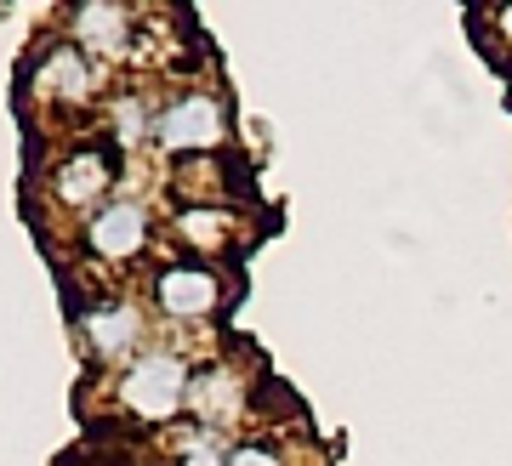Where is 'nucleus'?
Segmentation results:
<instances>
[{
	"instance_id": "1",
	"label": "nucleus",
	"mask_w": 512,
	"mask_h": 466,
	"mask_svg": "<svg viewBox=\"0 0 512 466\" xmlns=\"http://www.w3.org/2000/svg\"><path fill=\"white\" fill-rule=\"evenodd\" d=\"M194 353H188L183 341L160 336L148 353H137V359L120 370V376L109 381V398L114 410L131 415L137 427H177L188 415V387H194Z\"/></svg>"
},
{
	"instance_id": "6",
	"label": "nucleus",
	"mask_w": 512,
	"mask_h": 466,
	"mask_svg": "<svg viewBox=\"0 0 512 466\" xmlns=\"http://www.w3.org/2000/svg\"><path fill=\"white\" fill-rule=\"evenodd\" d=\"M80 251H86V262H97L109 273L137 268L154 251V211H148V199L114 194L103 211H92L80 222Z\"/></svg>"
},
{
	"instance_id": "5",
	"label": "nucleus",
	"mask_w": 512,
	"mask_h": 466,
	"mask_svg": "<svg viewBox=\"0 0 512 466\" xmlns=\"http://www.w3.org/2000/svg\"><path fill=\"white\" fill-rule=\"evenodd\" d=\"M228 143V103L222 91L211 86H188L171 91L160 103V120H154V148L171 154V160H205Z\"/></svg>"
},
{
	"instance_id": "9",
	"label": "nucleus",
	"mask_w": 512,
	"mask_h": 466,
	"mask_svg": "<svg viewBox=\"0 0 512 466\" xmlns=\"http://www.w3.org/2000/svg\"><path fill=\"white\" fill-rule=\"evenodd\" d=\"M188 421L239 438V427L251 421V376L234 359H205L188 387Z\"/></svg>"
},
{
	"instance_id": "8",
	"label": "nucleus",
	"mask_w": 512,
	"mask_h": 466,
	"mask_svg": "<svg viewBox=\"0 0 512 466\" xmlns=\"http://www.w3.org/2000/svg\"><path fill=\"white\" fill-rule=\"evenodd\" d=\"M137 23H143V12L120 6V0H80V6H69V40L103 69L137 63V46H143Z\"/></svg>"
},
{
	"instance_id": "10",
	"label": "nucleus",
	"mask_w": 512,
	"mask_h": 466,
	"mask_svg": "<svg viewBox=\"0 0 512 466\" xmlns=\"http://www.w3.org/2000/svg\"><path fill=\"white\" fill-rule=\"evenodd\" d=\"M171 239L194 262H217V256H228L245 239V216L234 205H222V199H211V205H177L171 211Z\"/></svg>"
},
{
	"instance_id": "12",
	"label": "nucleus",
	"mask_w": 512,
	"mask_h": 466,
	"mask_svg": "<svg viewBox=\"0 0 512 466\" xmlns=\"http://www.w3.org/2000/svg\"><path fill=\"white\" fill-rule=\"evenodd\" d=\"M239 438H228V432L217 427H200V421H177V427L160 432V466H228V455H234Z\"/></svg>"
},
{
	"instance_id": "13",
	"label": "nucleus",
	"mask_w": 512,
	"mask_h": 466,
	"mask_svg": "<svg viewBox=\"0 0 512 466\" xmlns=\"http://www.w3.org/2000/svg\"><path fill=\"white\" fill-rule=\"evenodd\" d=\"M228 466H291V444H279L274 432H245Z\"/></svg>"
},
{
	"instance_id": "3",
	"label": "nucleus",
	"mask_w": 512,
	"mask_h": 466,
	"mask_svg": "<svg viewBox=\"0 0 512 466\" xmlns=\"http://www.w3.org/2000/svg\"><path fill=\"white\" fill-rule=\"evenodd\" d=\"M222 296H228V279L194 256H171L148 273V313L171 330H205L222 313Z\"/></svg>"
},
{
	"instance_id": "2",
	"label": "nucleus",
	"mask_w": 512,
	"mask_h": 466,
	"mask_svg": "<svg viewBox=\"0 0 512 466\" xmlns=\"http://www.w3.org/2000/svg\"><path fill=\"white\" fill-rule=\"evenodd\" d=\"M74 336H80V353L92 364H103V370H114V376L160 341L154 336V313L137 296H97V302H86L74 313Z\"/></svg>"
},
{
	"instance_id": "7",
	"label": "nucleus",
	"mask_w": 512,
	"mask_h": 466,
	"mask_svg": "<svg viewBox=\"0 0 512 466\" xmlns=\"http://www.w3.org/2000/svg\"><path fill=\"white\" fill-rule=\"evenodd\" d=\"M120 182V148L114 143H74L63 160L46 171V194L57 211H69L74 222H86L92 211H103Z\"/></svg>"
},
{
	"instance_id": "14",
	"label": "nucleus",
	"mask_w": 512,
	"mask_h": 466,
	"mask_svg": "<svg viewBox=\"0 0 512 466\" xmlns=\"http://www.w3.org/2000/svg\"><path fill=\"white\" fill-rule=\"evenodd\" d=\"M495 35L512 46V0H507V6H495Z\"/></svg>"
},
{
	"instance_id": "4",
	"label": "nucleus",
	"mask_w": 512,
	"mask_h": 466,
	"mask_svg": "<svg viewBox=\"0 0 512 466\" xmlns=\"http://www.w3.org/2000/svg\"><path fill=\"white\" fill-rule=\"evenodd\" d=\"M29 97H35L46 114H92V108L109 103V86H103V63L80 52L69 35L52 40L46 52L35 57V69H29Z\"/></svg>"
},
{
	"instance_id": "11",
	"label": "nucleus",
	"mask_w": 512,
	"mask_h": 466,
	"mask_svg": "<svg viewBox=\"0 0 512 466\" xmlns=\"http://www.w3.org/2000/svg\"><path fill=\"white\" fill-rule=\"evenodd\" d=\"M154 120H160V103L148 97V86H120L109 91V103H103V131H109V143L120 154L131 148H154Z\"/></svg>"
}]
</instances>
